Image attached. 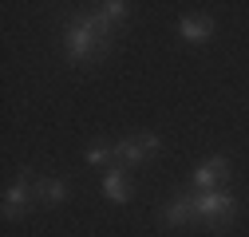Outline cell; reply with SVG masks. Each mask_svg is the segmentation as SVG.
I'll use <instances>...</instances> for the list:
<instances>
[{
  "label": "cell",
  "mask_w": 249,
  "mask_h": 237,
  "mask_svg": "<svg viewBox=\"0 0 249 237\" xmlns=\"http://www.w3.org/2000/svg\"><path fill=\"white\" fill-rule=\"evenodd\" d=\"M32 198H36V186H28V182L8 186L4 190V218H20L28 205H32Z\"/></svg>",
  "instance_id": "8992f818"
},
{
  "label": "cell",
  "mask_w": 249,
  "mask_h": 237,
  "mask_svg": "<svg viewBox=\"0 0 249 237\" xmlns=\"http://www.w3.org/2000/svg\"><path fill=\"white\" fill-rule=\"evenodd\" d=\"M127 12H131L127 0H107V4H99V16H103L107 24H123V20H127Z\"/></svg>",
  "instance_id": "30bf717a"
},
{
  "label": "cell",
  "mask_w": 249,
  "mask_h": 237,
  "mask_svg": "<svg viewBox=\"0 0 249 237\" xmlns=\"http://www.w3.org/2000/svg\"><path fill=\"white\" fill-rule=\"evenodd\" d=\"M162 218H166L170 225H190V221H194V214H190V198H186V194L174 198V202L166 205V214H162Z\"/></svg>",
  "instance_id": "9c48e42d"
},
{
  "label": "cell",
  "mask_w": 249,
  "mask_h": 237,
  "mask_svg": "<svg viewBox=\"0 0 249 237\" xmlns=\"http://www.w3.org/2000/svg\"><path fill=\"white\" fill-rule=\"evenodd\" d=\"M103 194H107V202H115V205H127V202H131V182H127V174H123L119 166H111V170L103 174Z\"/></svg>",
  "instance_id": "52a82bcc"
},
{
  "label": "cell",
  "mask_w": 249,
  "mask_h": 237,
  "mask_svg": "<svg viewBox=\"0 0 249 237\" xmlns=\"http://www.w3.org/2000/svg\"><path fill=\"white\" fill-rule=\"evenodd\" d=\"M36 198H40L44 205L68 202V182H64V178H44V182H36Z\"/></svg>",
  "instance_id": "ba28073f"
},
{
  "label": "cell",
  "mask_w": 249,
  "mask_h": 237,
  "mask_svg": "<svg viewBox=\"0 0 249 237\" xmlns=\"http://www.w3.org/2000/svg\"><path fill=\"white\" fill-rule=\"evenodd\" d=\"M178 36L186 44H206L213 36V20L210 16H182L178 20Z\"/></svg>",
  "instance_id": "5b68a950"
},
{
  "label": "cell",
  "mask_w": 249,
  "mask_h": 237,
  "mask_svg": "<svg viewBox=\"0 0 249 237\" xmlns=\"http://www.w3.org/2000/svg\"><path fill=\"white\" fill-rule=\"evenodd\" d=\"M159 151H162L159 135L142 131V135H135V138H123V142H115V166H119V162H123V166H139V162H146L150 154H159Z\"/></svg>",
  "instance_id": "3957f363"
},
{
  "label": "cell",
  "mask_w": 249,
  "mask_h": 237,
  "mask_svg": "<svg viewBox=\"0 0 249 237\" xmlns=\"http://www.w3.org/2000/svg\"><path fill=\"white\" fill-rule=\"evenodd\" d=\"M103 162H115V146H91L87 151V166H103Z\"/></svg>",
  "instance_id": "8fae6325"
},
{
  "label": "cell",
  "mask_w": 249,
  "mask_h": 237,
  "mask_svg": "<svg viewBox=\"0 0 249 237\" xmlns=\"http://www.w3.org/2000/svg\"><path fill=\"white\" fill-rule=\"evenodd\" d=\"M226 178H230V158L213 154V158H206V162L194 170V190H198V194H202V190H222Z\"/></svg>",
  "instance_id": "277c9868"
},
{
  "label": "cell",
  "mask_w": 249,
  "mask_h": 237,
  "mask_svg": "<svg viewBox=\"0 0 249 237\" xmlns=\"http://www.w3.org/2000/svg\"><path fill=\"white\" fill-rule=\"evenodd\" d=\"M107 48H111V40H107L87 16L75 20V24L68 28V36H64V51H68V59H99Z\"/></svg>",
  "instance_id": "7a4b0ae2"
},
{
  "label": "cell",
  "mask_w": 249,
  "mask_h": 237,
  "mask_svg": "<svg viewBox=\"0 0 249 237\" xmlns=\"http://www.w3.org/2000/svg\"><path fill=\"white\" fill-rule=\"evenodd\" d=\"M190 214H194V221L206 225V229H226V225L233 221V214H237V202H233V194H226V190H202V194L190 198Z\"/></svg>",
  "instance_id": "6da1fadb"
}]
</instances>
